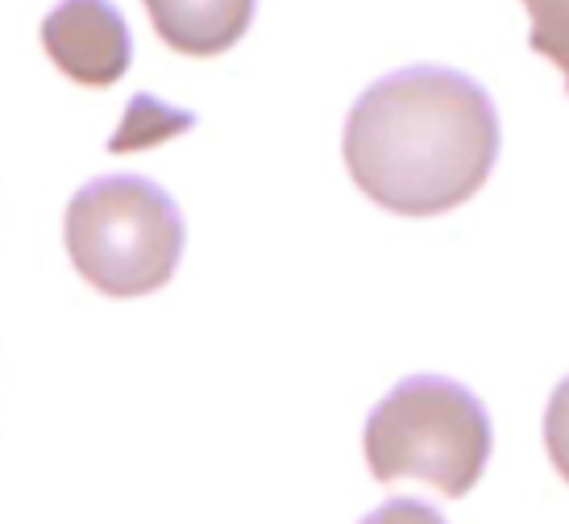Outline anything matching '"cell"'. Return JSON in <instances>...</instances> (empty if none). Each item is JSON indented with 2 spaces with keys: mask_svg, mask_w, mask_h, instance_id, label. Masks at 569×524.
<instances>
[{
  "mask_svg": "<svg viewBox=\"0 0 569 524\" xmlns=\"http://www.w3.org/2000/svg\"><path fill=\"white\" fill-rule=\"evenodd\" d=\"M523 9L532 17L528 47L545 55L549 63H557L569 92V0H523Z\"/></svg>",
  "mask_w": 569,
  "mask_h": 524,
  "instance_id": "7",
  "label": "cell"
},
{
  "mask_svg": "<svg viewBox=\"0 0 569 524\" xmlns=\"http://www.w3.org/2000/svg\"><path fill=\"white\" fill-rule=\"evenodd\" d=\"M183 212L146 175L88 179L67 205L63 241L83 279L117 300L171 284L183 258Z\"/></svg>",
  "mask_w": 569,
  "mask_h": 524,
  "instance_id": "3",
  "label": "cell"
},
{
  "mask_svg": "<svg viewBox=\"0 0 569 524\" xmlns=\"http://www.w3.org/2000/svg\"><path fill=\"white\" fill-rule=\"evenodd\" d=\"M362 524H449L441 512L425 504V500H411V495H396V500H387L379 508L370 512Z\"/></svg>",
  "mask_w": 569,
  "mask_h": 524,
  "instance_id": "9",
  "label": "cell"
},
{
  "mask_svg": "<svg viewBox=\"0 0 569 524\" xmlns=\"http://www.w3.org/2000/svg\"><path fill=\"white\" fill-rule=\"evenodd\" d=\"M42 50L67 80L112 88L133 63V33L112 0H59L42 17Z\"/></svg>",
  "mask_w": 569,
  "mask_h": 524,
  "instance_id": "4",
  "label": "cell"
},
{
  "mask_svg": "<svg viewBox=\"0 0 569 524\" xmlns=\"http://www.w3.org/2000/svg\"><path fill=\"white\" fill-rule=\"evenodd\" d=\"M159 38L179 55L212 59L238 47L258 0H142Z\"/></svg>",
  "mask_w": 569,
  "mask_h": 524,
  "instance_id": "5",
  "label": "cell"
},
{
  "mask_svg": "<svg viewBox=\"0 0 569 524\" xmlns=\"http://www.w3.org/2000/svg\"><path fill=\"white\" fill-rule=\"evenodd\" d=\"M366 466L379 483L425 478L449 500L470 495L495 449L487 404L458 379H399L366 416Z\"/></svg>",
  "mask_w": 569,
  "mask_h": 524,
  "instance_id": "2",
  "label": "cell"
},
{
  "mask_svg": "<svg viewBox=\"0 0 569 524\" xmlns=\"http://www.w3.org/2000/svg\"><path fill=\"white\" fill-rule=\"evenodd\" d=\"M499 109L453 67H399L366 88L346 117V167L387 212L437 217L466 205L499 159Z\"/></svg>",
  "mask_w": 569,
  "mask_h": 524,
  "instance_id": "1",
  "label": "cell"
},
{
  "mask_svg": "<svg viewBox=\"0 0 569 524\" xmlns=\"http://www.w3.org/2000/svg\"><path fill=\"white\" fill-rule=\"evenodd\" d=\"M191 126H196V112L171 109V105H162V100L142 92V96H133V105H129L121 129L109 138V150L112 155L142 150V146H154V142H162V138L183 134V129H191Z\"/></svg>",
  "mask_w": 569,
  "mask_h": 524,
  "instance_id": "6",
  "label": "cell"
},
{
  "mask_svg": "<svg viewBox=\"0 0 569 524\" xmlns=\"http://www.w3.org/2000/svg\"><path fill=\"white\" fill-rule=\"evenodd\" d=\"M545 449H549L557 475L569 483V375L553 387L549 408H545Z\"/></svg>",
  "mask_w": 569,
  "mask_h": 524,
  "instance_id": "8",
  "label": "cell"
}]
</instances>
